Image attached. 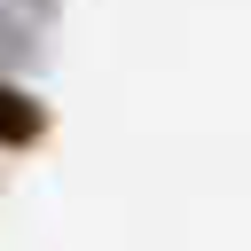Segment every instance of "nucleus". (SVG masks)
Segmentation results:
<instances>
[{"label":"nucleus","mask_w":251,"mask_h":251,"mask_svg":"<svg viewBox=\"0 0 251 251\" xmlns=\"http://www.w3.org/2000/svg\"><path fill=\"white\" fill-rule=\"evenodd\" d=\"M47 118H39V102H24L16 86H0V141H31Z\"/></svg>","instance_id":"1"}]
</instances>
